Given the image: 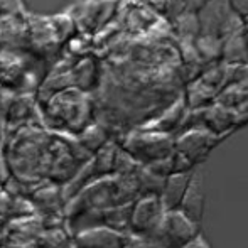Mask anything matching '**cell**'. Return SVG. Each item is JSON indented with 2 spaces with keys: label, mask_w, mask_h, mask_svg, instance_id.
<instances>
[{
  "label": "cell",
  "mask_w": 248,
  "mask_h": 248,
  "mask_svg": "<svg viewBox=\"0 0 248 248\" xmlns=\"http://www.w3.org/2000/svg\"><path fill=\"white\" fill-rule=\"evenodd\" d=\"M201 233L199 225L179 209L166 211L162 225L150 238H145L152 248H183Z\"/></svg>",
  "instance_id": "obj_1"
},
{
  "label": "cell",
  "mask_w": 248,
  "mask_h": 248,
  "mask_svg": "<svg viewBox=\"0 0 248 248\" xmlns=\"http://www.w3.org/2000/svg\"><path fill=\"white\" fill-rule=\"evenodd\" d=\"M164 209L159 196H139L132 204L130 219H128V232L134 235L150 238L162 225Z\"/></svg>",
  "instance_id": "obj_3"
},
{
  "label": "cell",
  "mask_w": 248,
  "mask_h": 248,
  "mask_svg": "<svg viewBox=\"0 0 248 248\" xmlns=\"http://www.w3.org/2000/svg\"><path fill=\"white\" fill-rule=\"evenodd\" d=\"M183 248H211V245H209V242L206 240V236L202 235V233H199L198 236H194V238Z\"/></svg>",
  "instance_id": "obj_12"
},
{
  "label": "cell",
  "mask_w": 248,
  "mask_h": 248,
  "mask_svg": "<svg viewBox=\"0 0 248 248\" xmlns=\"http://www.w3.org/2000/svg\"><path fill=\"white\" fill-rule=\"evenodd\" d=\"M122 235L105 225L90 226L75 235V248H120Z\"/></svg>",
  "instance_id": "obj_5"
},
{
  "label": "cell",
  "mask_w": 248,
  "mask_h": 248,
  "mask_svg": "<svg viewBox=\"0 0 248 248\" xmlns=\"http://www.w3.org/2000/svg\"><path fill=\"white\" fill-rule=\"evenodd\" d=\"M107 142L108 140H107V134H105V130L100 127H96V125L88 127L81 135V144L85 145V149L90 150V152H96V150H100L105 144H107Z\"/></svg>",
  "instance_id": "obj_8"
},
{
  "label": "cell",
  "mask_w": 248,
  "mask_h": 248,
  "mask_svg": "<svg viewBox=\"0 0 248 248\" xmlns=\"http://www.w3.org/2000/svg\"><path fill=\"white\" fill-rule=\"evenodd\" d=\"M0 12H2V5H0Z\"/></svg>",
  "instance_id": "obj_14"
},
{
  "label": "cell",
  "mask_w": 248,
  "mask_h": 248,
  "mask_svg": "<svg viewBox=\"0 0 248 248\" xmlns=\"http://www.w3.org/2000/svg\"><path fill=\"white\" fill-rule=\"evenodd\" d=\"M120 248H152L149 245V242L144 236L134 235V233L127 232L122 235V243Z\"/></svg>",
  "instance_id": "obj_9"
},
{
  "label": "cell",
  "mask_w": 248,
  "mask_h": 248,
  "mask_svg": "<svg viewBox=\"0 0 248 248\" xmlns=\"http://www.w3.org/2000/svg\"><path fill=\"white\" fill-rule=\"evenodd\" d=\"M219 140L221 137L211 134L208 128H191L174 142V150L183 154L194 166H198L208 157V154L216 147Z\"/></svg>",
  "instance_id": "obj_4"
},
{
  "label": "cell",
  "mask_w": 248,
  "mask_h": 248,
  "mask_svg": "<svg viewBox=\"0 0 248 248\" xmlns=\"http://www.w3.org/2000/svg\"><path fill=\"white\" fill-rule=\"evenodd\" d=\"M191 176H193V172H172L166 177L164 187L159 194V199L166 211L179 208L187 186H189Z\"/></svg>",
  "instance_id": "obj_7"
},
{
  "label": "cell",
  "mask_w": 248,
  "mask_h": 248,
  "mask_svg": "<svg viewBox=\"0 0 248 248\" xmlns=\"http://www.w3.org/2000/svg\"><path fill=\"white\" fill-rule=\"evenodd\" d=\"M206 206V189H204V177L201 172H193L189 181V186L186 189L183 201L179 204V211H183L187 218L201 225V219L204 216Z\"/></svg>",
  "instance_id": "obj_6"
},
{
  "label": "cell",
  "mask_w": 248,
  "mask_h": 248,
  "mask_svg": "<svg viewBox=\"0 0 248 248\" xmlns=\"http://www.w3.org/2000/svg\"><path fill=\"white\" fill-rule=\"evenodd\" d=\"M12 169H10V162L7 159L5 152H3L2 145H0V186H9V183L12 181Z\"/></svg>",
  "instance_id": "obj_10"
},
{
  "label": "cell",
  "mask_w": 248,
  "mask_h": 248,
  "mask_svg": "<svg viewBox=\"0 0 248 248\" xmlns=\"http://www.w3.org/2000/svg\"><path fill=\"white\" fill-rule=\"evenodd\" d=\"M3 193V186H0V194H2Z\"/></svg>",
  "instance_id": "obj_13"
},
{
  "label": "cell",
  "mask_w": 248,
  "mask_h": 248,
  "mask_svg": "<svg viewBox=\"0 0 248 248\" xmlns=\"http://www.w3.org/2000/svg\"><path fill=\"white\" fill-rule=\"evenodd\" d=\"M228 7L240 19H245L248 16V0H228Z\"/></svg>",
  "instance_id": "obj_11"
},
{
  "label": "cell",
  "mask_w": 248,
  "mask_h": 248,
  "mask_svg": "<svg viewBox=\"0 0 248 248\" xmlns=\"http://www.w3.org/2000/svg\"><path fill=\"white\" fill-rule=\"evenodd\" d=\"M124 150L130 154L140 166H147L172 155L174 140L167 134L150 130L134 139H128Z\"/></svg>",
  "instance_id": "obj_2"
}]
</instances>
